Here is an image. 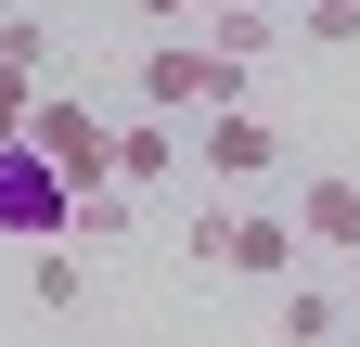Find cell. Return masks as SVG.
Masks as SVG:
<instances>
[{
    "instance_id": "obj_1",
    "label": "cell",
    "mask_w": 360,
    "mask_h": 347,
    "mask_svg": "<svg viewBox=\"0 0 360 347\" xmlns=\"http://www.w3.org/2000/svg\"><path fill=\"white\" fill-rule=\"evenodd\" d=\"M245 77H257V65H219L206 39L180 26V39L142 52V103H155V116H219V103H245Z\"/></svg>"
},
{
    "instance_id": "obj_2",
    "label": "cell",
    "mask_w": 360,
    "mask_h": 347,
    "mask_svg": "<svg viewBox=\"0 0 360 347\" xmlns=\"http://www.w3.org/2000/svg\"><path fill=\"white\" fill-rule=\"evenodd\" d=\"M0 232L13 244H77V193L39 142H0Z\"/></svg>"
},
{
    "instance_id": "obj_3",
    "label": "cell",
    "mask_w": 360,
    "mask_h": 347,
    "mask_svg": "<svg viewBox=\"0 0 360 347\" xmlns=\"http://www.w3.org/2000/svg\"><path fill=\"white\" fill-rule=\"evenodd\" d=\"M26 142L65 167V193H116V129L90 116L77 91H39V116H26Z\"/></svg>"
},
{
    "instance_id": "obj_4",
    "label": "cell",
    "mask_w": 360,
    "mask_h": 347,
    "mask_svg": "<svg viewBox=\"0 0 360 347\" xmlns=\"http://www.w3.org/2000/svg\"><path fill=\"white\" fill-rule=\"evenodd\" d=\"M193 142H206V167H219V181H257V167H283V129H270L257 103H219V116H193Z\"/></svg>"
},
{
    "instance_id": "obj_5",
    "label": "cell",
    "mask_w": 360,
    "mask_h": 347,
    "mask_svg": "<svg viewBox=\"0 0 360 347\" xmlns=\"http://www.w3.org/2000/svg\"><path fill=\"white\" fill-rule=\"evenodd\" d=\"M296 244H322V257H360V181H347V167L296 181Z\"/></svg>"
},
{
    "instance_id": "obj_6",
    "label": "cell",
    "mask_w": 360,
    "mask_h": 347,
    "mask_svg": "<svg viewBox=\"0 0 360 347\" xmlns=\"http://www.w3.org/2000/svg\"><path fill=\"white\" fill-rule=\"evenodd\" d=\"M26 309L90 322V270H77V244H39V257H26Z\"/></svg>"
},
{
    "instance_id": "obj_7",
    "label": "cell",
    "mask_w": 360,
    "mask_h": 347,
    "mask_svg": "<svg viewBox=\"0 0 360 347\" xmlns=\"http://www.w3.org/2000/svg\"><path fill=\"white\" fill-rule=\"evenodd\" d=\"M167 167H180V129H167V116H129V129H116V193L167 181Z\"/></svg>"
},
{
    "instance_id": "obj_8",
    "label": "cell",
    "mask_w": 360,
    "mask_h": 347,
    "mask_svg": "<svg viewBox=\"0 0 360 347\" xmlns=\"http://www.w3.org/2000/svg\"><path fill=\"white\" fill-rule=\"evenodd\" d=\"M193 39H206V52H219V65H270V39H283V26H270V13H257V0H219V13H206Z\"/></svg>"
},
{
    "instance_id": "obj_9",
    "label": "cell",
    "mask_w": 360,
    "mask_h": 347,
    "mask_svg": "<svg viewBox=\"0 0 360 347\" xmlns=\"http://www.w3.org/2000/svg\"><path fill=\"white\" fill-rule=\"evenodd\" d=\"M232 270L245 283H283L296 270V219H232Z\"/></svg>"
},
{
    "instance_id": "obj_10",
    "label": "cell",
    "mask_w": 360,
    "mask_h": 347,
    "mask_svg": "<svg viewBox=\"0 0 360 347\" xmlns=\"http://www.w3.org/2000/svg\"><path fill=\"white\" fill-rule=\"evenodd\" d=\"M347 334V296L335 283H283V347H335Z\"/></svg>"
},
{
    "instance_id": "obj_11",
    "label": "cell",
    "mask_w": 360,
    "mask_h": 347,
    "mask_svg": "<svg viewBox=\"0 0 360 347\" xmlns=\"http://www.w3.org/2000/svg\"><path fill=\"white\" fill-rule=\"evenodd\" d=\"M180 257H193V270H232V206H193V219H180Z\"/></svg>"
},
{
    "instance_id": "obj_12",
    "label": "cell",
    "mask_w": 360,
    "mask_h": 347,
    "mask_svg": "<svg viewBox=\"0 0 360 347\" xmlns=\"http://www.w3.org/2000/svg\"><path fill=\"white\" fill-rule=\"evenodd\" d=\"M0 65H26V77H52V13H0Z\"/></svg>"
},
{
    "instance_id": "obj_13",
    "label": "cell",
    "mask_w": 360,
    "mask_h": 347,
    "mask_svg": "<svg viewBox=\"0 0 360 347\" xmlns=\"http://www.w3.org/2000/svg\"><path fill=\"white\" fill-rule=\"evenodd\" d=\"M26 116H39V77H26V65H0V142H26Z\"/></svg>"
},
{
    "instance_id": "obj_14",
    "label": "cell",
    "mask_w": 360,
    "mask_h": 347,
    "mask_svg": "<svg viewBox=\"0 0 360 347\" xmlns=\"http://www.w3.org/2000/svg\"><path fill=\"white\" fill-rule=\"evenodd\" d=\"M309 39H322V52H347V39H360V0H309V13H296Z\"/></svg>"
},
{
    "instance_id": "obj_15",
    "label": "cell",
    "mask_w": 360,
    "mask_h": 347,
    "mask_svg": "<svg viewBox=\"0 0 360 347\" xmlns=\"http://www.w3.org/2000/svg\"><path fill=\"white\" fill-rule=\"evenodd\" d=\"M129 232V193H77V244H116Z\"/></svg>"
},
{
    "instance_id": "obj_16",
    "label": "cell",
    "mask_w": 360,
    "mask_h": 347,
    "mask_svg": "<svg viewBox=\"0 0 360 347\" xmlns=\"http://www.w3.org/2000/svg\"><path fill=\"white\" fill-rule=\"evenodd\" d=\"M129 13H167V26H193V13H219V0H129Z\"/></svg>"
},
{
    "instance_id": "obj_17",
    "label": "cell",
    "mask_w": 360,
    "mask_h": 347,
    "mask_svg": "<svg viewBox=\"0 0 360 347\" xmlns=\"http://www.w3.org/2000/svg\"><path fill=\"white\" fill-rule=\"evenodd\" d=\"M347 322H360V283H347Z\"/></svg>"
},
{
    "instance_id": "obj_18",
    "label": "cell",
    "mask_w": 360,
    "mask_h": 347,
    "mask_svg": "<svg viewBox=\"0 0 360 347\" xmlns=\"http://www.w3.org/2000/svg\"><path fill=\"white\" fill-rule=\"evenodd\" d=\"M335 347H360V322H347V334H335Z\"/></svg>"
}]
</instances>
